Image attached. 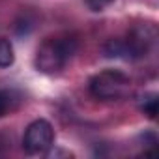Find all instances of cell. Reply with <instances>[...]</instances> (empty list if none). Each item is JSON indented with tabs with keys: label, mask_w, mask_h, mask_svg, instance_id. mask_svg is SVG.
<instances>
[{
	"label": "cell",
	"mask_w": 159,
	"mask_h": 159,
	"mask_svg": "<svg viewBox=\"0 0 159 159\" xmlns=\"http://www.w3.org/2000/svg\"><path fill=\"white\" fill-rule=\"evenodd\" d=\"M75 51H77V39L73 36L47 38L38 47L34 64L41 73H58L66 67Z\"/></svg>",
	"instance_id": "1"
},
{
	"label": "cell",
	"mask_w": 159,
	"mask_h": 159,
	"mask_svg": "<svg viewBox=\"0 0 159 159\" xmlns=\"http://www.w3.org/2000/svg\"><path fill=\"white\" fill-rule=\"evenodd\" d=\"M88 88L90 94L98 99L118 101L131 94V79L120 69H103L90 79Z\"/></svg>",
	"instance_id": "2"
},
{
	"label": "cell",
	"mask_w": 159,
	"mask_h": 159,
	"mask_svg": "<svg viewBox=\"0 0 159 159\" xmlns=\"http://www.w3.org/2000/svg\"><path fill=\"white\" fill-rule=\"evenodd\" d=\"M54 146V129L51 122L38 118L34 120L23 137V148L28 155H45Z\"/></svg>",
	"instance_id": "3"
},
{
	"label": "cell",
	"mask_w": 159,
	"mask_h": 159,
	"mask_svg": "<svg viewBox=\"0 0 159 159\" xmlns=\"http://www.w3.org/2000/svg\"><path fill=\"white\" fill-rule=\"evenodd\" d=\"M155 39H157V30L153 25H137L129 36L124 39L125 45H127V51H129V58L131 60H137V58H142L150 52V49L155 45Z\"/></svg>",
	"instance_id": "4"
},
{
	"label": "cell",
	"mask_w": 159,
	"mask_h": 159,
	"mask_svg": "<svg viewBox=\"0 0 159 159\" xmlns=\"http://www.w3.org/2000/svg\"><path fill=\"white\" fill-rule=\"evenodd\" d=\"M103 52L107 58H122V60H131L129 58V51L124 39H109L103 45Z\"/></svg>",
	"instance_id": "5"
},
{
	"label": "cell",
	"mask_w": 159,
	"mask_h": 159,
	"mask_svg": "<svg viewBox=\"0 0 159 159\" xmlns=\"http://www.w3.org/2000/svg\"><path fill=\"white\" fill-rule=\"evenodd\" d=\"M15 62V51L8 38H0V69L11 67Z\"/></svg>",
	"instance_id": "6"
},
{
	"label": "cell",
	"mask_w": 159,
	"mask_h": 159,
	"mask_svg": "<svg viewBox=\"0 0 159 159\" xmlns=\"http://www.w3.org/2000/svg\"><path fill=\"white\" fill-rule=\"evenodd\" d=\"M139 109H140V112L146 114L150 120H155V116H157V109H159L157 96H155V94H148V96H144V98L140 99V103H139Z\"/></svg>",
	"instance_id": "7"
},
{
	"label": "cell",
	"mask_w": 159,
	"mask_h": 159,
	"mask_svg": "<svg viewBox=\"0 0 159 159\" xmlns=\"http://www.w3.org/2000/svg\"><path fill=\"white\" fill-rule=\"evenodd\" d=\"M15 103V96L11 90H0V118L6 116Z\"/></svg>",
	"instance_id": "8"
},
{
	"label": "cell",
	"mask_w": 159,
	"mask_h": 159,
	"mask_svg": "<svg viewBox=\"0 0 159 159\" xmlns=\"http://www.w3.org/2000/svg\"><path fill=\"white\" fill-rule=\"evenodd\" d=\"M114 0H86V6L92 11H103L105 8H109Z\"/></svg>",
	"instance_id": "9"
}]
</instances>
